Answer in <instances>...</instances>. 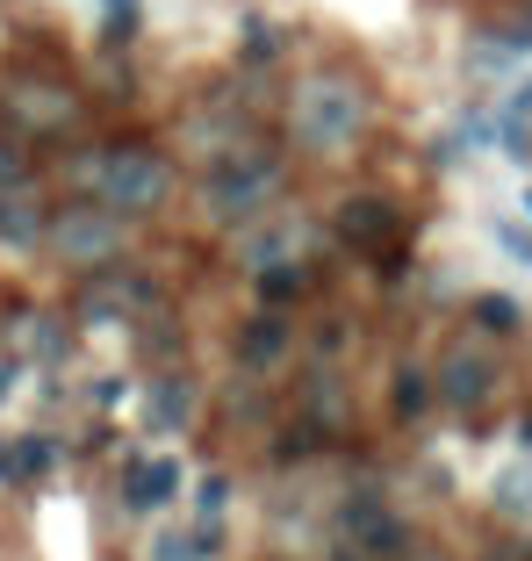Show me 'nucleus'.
<instances>
[{
	"instance_id": "nucleus-1",
	"label": "nucleus",
	"mask_w": 532,
	"mask_h": 561,
	"mask_svg": "<svg viewBox=\"0 0 532 561\" xmlns=\"http://www.w3.org/2000/svg\"><path fill=\"white\" fill-rule=\"evenodd\" d=\"M288 123H296V145L338 159V151H352L367 137L374 101H367V87L352 80V72H310V80H296V94H288Z\"/></svg>"
},
{
	"instance_id": "nucleus-2",
	"label": "nucleus",
	"mask_w": 532,
	"mask_h": 561,
	"mask_svg": "<svg viewBox=\"0 0 532 561\" xmlns=\"http://www.w3.org/2000/svg\"><path fill=\"white\" fill-rule=\"evenodd\" d=\"M281 159L274 151H259V145H245V151H223L217 165H209V181H201V216L209 224H223V231H238V224H252V216H266L274 209V195H281Z\"/></svg>"
},
{
	"instance_id": "nucleus-3",
	"label": "nucleus",
	"mask_w": 532,
	"mask_h": 561,
	"mask_svg": "<svg viewBox=\"0 0 532 561\" xmlns=\"http://www.w3.org/2000/svg\"><path fill=\"white\" fill-rule=\"evenodd\" d=\"M80 181L94 187L101 209H116V216H151L159 202L173 195V165L159 159L151 145H108V151H94V159L80 165Z\"/></svg>"
},
{
	"instance_id": "nucleus-4",
	"label": "nucleus",
	"mask_w": 532,
	"mask_h": 561,
	"mask_svg": "<svg viewBox=\"0 0 532 561\" xmlns=\"http://www.w3.org/2000/svg\"><path fill=\"white\" fill-rule=\"evenodd\" d=\"M44 245L58 252L66 266H108L123 245H130V216H116V209H101V202H66V209H50V224H44Z\"/></svg>"
},
{
	"instance_id": "nucleus-5",
	"label": "nucleus",
	"mask_w": 532,
	"mask_h": 561,
	"mask_svg": "<svg viewBox=\"0 0 532 561\" xmlns=\"http://www.w3.org/2000/svg\"><path fill=\"white\" fill-rule=\"evenodd\" d=\"M151 302H159V288H151L137 266H86V280L72 288V324L108 331V324H130Z\"/></svg>"
},
{
	"instance_id": "nucleus-6",
	"label": "nucleus",
	"mask_w": 532,
	"mask_h": 561,
	"mask_svg": "<svg viewBox=\"0 0 532 561\" xmlns=\"http://www.w3.org/2000/svg\"><path fill=\"white\" fill-rule=\"evenodd\" d=\"M497 381H504L497 353H489V346H475V339H453V346L439 353V367H432V397L447 403V411L475 417L489 397H497Z\"/></svg>"
},
{
	"instance_id": "nucleus-7",
	"label": "nucleus",
	"mask_w": 532,
	"mask_h": 561,
	"mask_svg": "<svg viewBox=\"0 0 532 561\" xmlns=\"http://www.w3.org/2000/svg\"><path fill=\"white\" fill-rule=\"evenodd\" d=\"M338 540L360 561H410V526H403L374 490H352L346 504H338Z\"/></svg>"
},
{
	"instance_id": "nucleus-8",
	"label": "nucleus",
	"mask_w": 532,
	"mask_h": 561,
	"mask_svg": "<svg viewBox=\"0 0 532 561\" xmlns=\"http://www.w3.org/2000/svg\"><path fill=\"white\" fill-rule=\"evenodd\" d=\"M0 101H8V116H15L22 130H36V137H58V130L80 123V94H72L66 80H44V72H8Z\"/></svg>"
},
{
	"instance_id": "nucleus-9",
	"label": "nucleus",
	"mask_w": 532,
	"mask_h": 561,
	"mask_svg": "<svg viewBox=\"0 0 532 561\" xmlns=\"http://www.w3.org/2000/svg\"><path fill=\"white\" fill-rule=\"evenodd\" d=\"M195 417H201V381L187 375V367H166L159 381H144V425L159 432V439H181Z\"/></svg>"
},
{
	"instance_id": "nucleus-10",
	"label": "nucleus",
	"mask_w": 532,
	"mask_h": 561,
	"mask_svg": "<svg viewBox=\"0 0 532 561\" xmlns=\"http://www.w3.org/2000/svg\"><path fill=\"white\" fill-rule=\"evenodd\" d=\"M252 224H259V216H252ZM310 245H316L310 216H274V224H259V231L238 238V260L259 274V266H281V260H310Z\"/></svg>"
},
{
	"instance_id": "nucleus-11",
	"label": "nucleus",
	"mask_w": 532,
	"mask_h": 561,
	"mask_svg": "<svg viewBox=\"0 0 532 561\" xmlns=\"http://www.w3.org/2000/svg\"><path fill=\"white\" fill-rule=\"evenodd\" d=\"M44 224H50L44 187L15 173V181L0 187V245H8V252H36V245H44Z\"/></svg>"
},
{
	"instance_id": "nucleus-12",
	"label": "nucleus",
	"mask_w": 532,
	"mask_h": 561,
	"mask_svg": "<svg viewBox=\"0 0 532 561\" xmlns=\"http://www.w3.org/2000/svg\"><path fill=\"white\" fill-rule=\"evenodd\" d=\"M338 238H346L352 252H396V238H403L396 202H382V195H352L346 209H338Z\"/></svg>"
},
{
	"instance_id": "nucleus-13",
	"label": "nucleus",
	"mask_w": 532,
	"mask_h": 561,
	"mask_svg": "<svg viewBox=\"0 0 532 561\" xmlns=\"http://www.w3.org/2000/svg\"><path fill=\"white\" fill-rule=\"evenodd\" d=\"M302 432H310V439H346L352 432V403H346V381L338 375L302 381Z\"/></svg>"
},
{
	"instance_id": "nucleus-14",
	"label": "nucleus",
	"mask_w": 532,
	"mask_h": 561,
	"mask_svg": "<svg viewBox=\"0 0 532 561\" xmlns=\"http://www.w3.org/2000/svg\"><path fill=\"white\" fill-rule=\"evenodd\" d=\"M173 496H181V461H166V454H159V461H130L123 468V504H130V512H166Z\"/></svg>"
},
{
	"instance_id": "nucleus-15",
	"label": "nucleus",
	"mask_w": 532,
	"mask_h": 561,
	"mask_svg": "<svg viewBox=\"0 0 532 561\" xmlns=\"http://www.w3.org/2000/svg\"><path fill=\"white\" fill-rule=\"evenodd\" d=\"M15 353L22 360H36V367H66L72 360V331H66V317H15Z\"/></svg>"
},
{
	"instance_id": "nucleus-16",
	"label": "nucleus",
	"mask_w": 532,
	"mask_h": 561,
	"mask_svg": "<svg viewBox=\"0 0 532 561\" xmlns=\"http://www.w3.org/2000/svg\"><path fill=\"white\" fill-rule=\"evenodd\" d=\"M288 339H296V331H288V317L281 310H259L245 331H238V360H245V367H274L288 353Z\"/></svg>"
},
{
	"instance_id": "nucleus-17",
	"label": "nucleus",
	"mask_w": 532,
	"mask_h": 561,
	"mask_svg": "<svg viewBox=\"0 0 532 561\" xmlns=\"http://www.w3.org/2000/svg\"><path fill=\"white\" fill-rule=\"evenodd\" d=\"M259 302L266 310H288V302H302L310 296V260H281V266H259Z\"/></svg>"
},
{
	"instance_id": "nucleus-18",
	"label": "nucleus",
	"mask_w": 532,
	"mask_h": 561,
	"mask_svg": "<svg viewBox=\"0 0 532 561\" xmlns=\"http://www.w3.org/2000/svg\"><path fill=\"white\" fill-rule=\"evenodd\" d=\"M8 461H15V482H36V476L58 468V439H50V432H22V439L8 446Z\"/></svg>"
},
{
	"instance_id": "nucleus-19",
	"label": "nucleus",
	"mask_w": 532,
	"mask_h": 561,
	"mask_svg": "<svg viewBox=\"0 0 532 561\" xmlns=\"http://www.w3.org/2000/svg\"><path fill=\"white\" fill-rule=\"evenodd\" d=\"M389 403H396V417H425V411H432V375H425V367H396Z\"/></svg>"
},
{
	"instance_id": "nucleus-20",
	"label": "nucleus",
	"mask_w": 532,
	"mask_h": 561,
	"mask_svg": "<svg viewBox=\"0 0 532 561\" xmlns=\"http://www.w3.org/2000/svg\"><path fill=\"white\" fill-rule=\"evenodd\" d=\"M497 512L504 518H532V468H504L497 476Z\"/></svg>"
},
{
	"instance_id": "nucleus-21",
	"label": "nucleus",
	"mask_w": 532,
	"mask_h": 561,
	"mask_svg": "<svg viewBox=\"0 0 532 561\" xmlns=\"http://www.w3.org/2000/svg\"><path fill=\"white\" fill-rule=\"evenodd\" d=\"M223 504H231V476H223V468H209V476L195 482V512L201 518H223Z\"/></svg>"
},
{
	"instance_id": "nucleus-22",
	"label": "nucleus",
	"mask_w": 532,
	"mask_h": 561,
	"mask_svg": "<svg viewBox=\"0 0 532 561\" xmlns=\"http://www.w3.org/2000/svg\"><path fill=\"white\" fill-rule=\"evenodd\" d=\"M475 324L504 339V331H518V302L511 296H475Z\"/></svg>"
},
{
	"instance_id": "nucleus-23",
	"label": "nucleus",
	"mask_w": 532,
	"mask_h": 561,
	"mask_svg": "<svg viewBox=\"0 0 532 561\" xmlns=\"http://www.w3.org/2000/svg\"><path fill=\"white\" fill-rule=\"evenodd\" d=\"M151 561H209V554H201L195 533H159V540H151Z\"/></svg>"
},
{
	"instance_id": "nucleus-24",
	"label": "nucleus",
	"mask_w": 532,
	"mask_h": 561,
	"mask_svg": "<svg viewBox=\"0 0 532 561\" xmlns=\"http://www.w3.org/2000/svg\"><path fill=\"white\" fill-rule=\"evenodd\" d=\"M497 245L511 252L518 266H532V231H525V224H497Z\"/></svg>"
},
{
	"instance_id": "nucleus-25",
	"label": "nucleus",
	"mask_w": 532,
	"mask_h": 561,
	"mask_svg": "<svg viewBox=\"0 0 532 561\" xmlns=\"http://www.w3.org/2000/svg\"><path fill=\"white\" fill-rule=\"evenodd\" d=\"M137 22V0H108V30H130Z\"/></svg>"
},
{
	"instance_id": "nucleus-26",
	"label": "nucleus",
	"mask_w": 532,
	"mask_h": 561,
	"mask_svg": "<svg viewBox=\"0 0 532 561\" xmlns=\"http://www.w3.org/2000/svg\"><path fill=\"white\" fill-rule=\"evenodd\" d=\"M15 375H22L15 360H0V411H8V397H15Z\"/></svg>"
},
{
	"instance_id": "nucleus-27",
	"label": "nucleus",
	"mask_w": 532,
	"mask_h": 561,
	"mask_svg": "<svg viewBox=\"0 0 532 561\" xmlns=\"http://www.w3.org/2000/svg\"><path fill=\"white\" fill-rule=\"evenodd\" d=\"M15 173H22V159H15V145H0V187L15 181Z\"/></svg>"
},
{
	"instance_id": "nucleus-28",
	"label": "nucleus",
	"mask_w": 532,
	"mask_h": 561,
	"mask_svg": "<svg viewBox=\"0 0 532 561\" xmlns=\"http://www.w3.org/2000/svg\"><path fill=\"white\" fill-rule=\"evenodd\" d=\"M0 482H15V461H8V439H0Z\"/></svg>"
},
{
	"instance_id": "nucleus-29",
	"label": "nucleus",
	"mask_w": 532,
	"mask_h": 561,
	"mask_svg": "<svg viewBox=\"0 0 532 561\" xmlns=\"http://www.w3.org/2000/svg\"><path fill=\"white\" fill-rule=\"evenodd\" d=\"M518 439H525V454H532V417H525V425H518Z\"/></svg>"
},
{
	"instance_id": "nucleus-30",
	"label": "nucleus",
	"mask_w": 532,
	"mask_h": 561,
	"mask_svg": "<svg viewBox=\"0 0 532 561\" xmlns=\"http://www.w3.org/2000/svg\"><path fill=\"white\" fill-rule=\"evenodd\" d=\"M518 30H525V36H532V0H525V15H518Z\"/></svg>"
},
{
	"instance_id": "nucleus-31",
	"label": "nucleus",
	"mask_w": 532,
	"mask_h": 561,
	"mask_svg": "<svg viewBox=\"0 0 532 561\" xmlns=\"http://www.w3.org/2000/svg\"><path fill=\"white\" fill-rule=\"evenodd\" d=\"M525 209H532V187H525Z\"/></svg>"
},
{
	"instance_id": "nucleus-32",
	"label": "nucleus",
	"mask_w": 532,
	"mask_h": 561,
	"mask_svg": "<svg viewBox=\"0 0 532 561\" xmlns=\"http://www.w3.org/2000/svg\"><path fill=\"white\" fill-rule=\"evenodd\" d=\"M338 561H360V554H338Z\"/></svg>"
}]
</instances>
